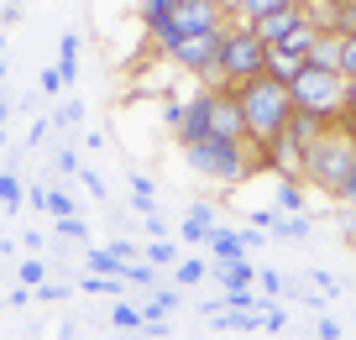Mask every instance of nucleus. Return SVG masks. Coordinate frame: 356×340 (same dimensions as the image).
Here are the masks:
<instances>
[{"mask_svg": "<svg viewBox=\"0 0 356 340\" xmlns=\"http://www.w3.org/2000/svg\"><path fill=\"white\" fill-rule=\"evenodd\" d=\"M236 99H241V121H246V142H252V157H257V173L262 168H278L273 147L283 142L293 121V89L283 84L278 74H257L246 84H236Z\"/></svg>", "mask_w": 356, "mask_h": 340, "instance_id": "obj_1", "label": "nucleus"}, {"mask_svg": "<svg viewBox=\"0 0 356 340\" xmlns=\"http://www.w3.org/2000/svg\"><path fill=\"white\" fill-rule=\"evenodd\" d=\"M351 163H356V126L341 115V121H330L309 147H304V157H299V178H304L309 188H320V194L341 199Z\"/></svg>", "mask_w": 356, "mask_h": 340, "instance_id": "obj_2", "label": "nucleus"}, {"mask_svg": "<svg viewBox=\"0 0 356 340\" xmlns=\"http://www.w3.org/2000/svg\"><path fill=\"white\" fill-rule=\"evenodd\" d=\"M236 16L225 0H173L163 16H147V37H152L157 53H168V47L178 42V37L189 32H225Z\"/></svg>", "mask_w": 356, "mask_h": 340, "instance_id": "obj_3", "label": "nucleus"}, {"mask_svg": "<svg viewBox=\"0 0 356 340\" xmlns=\"http://www.w3.org/2000/svg\"><path fill=\"white\" fill-rule=\"evenodd\" d=\"M184 163L194 173L215 178V184H241L257 173L252 142H231V136H200V142H184Z\"/></svg>", "mask_w": 356, "mask_h": 340, "instance_id": "obj_4", "label": "nucleus"}, {"mask_svg": "<svg viewBox=\"0 0 356 340\" xmlns=\"http://www.w3.org/2000/svg\"><path fill=\"white\" fill-rule=\"evenodd\" d=\"M289 89H293V105L314 110L320 121H341V115H346V74H341V68L304 63L299 74L289 79Z\"/></svg>", "mask_w": 356, "mask_h": 340, "instance_id": "obj_5", "label": "nucleus"}, {"mask_svg": "<svg viewBox=\"0 0 356 340\" xmlns=\"http://www.w3.org/2000/svg\"><path fill=\"white\" fill-rule=\"evenodd\" d=\"M267 74V42L257 37L252 22H231L220 37V84H246V79Z\"/></svg>", "mask_w": 356, "mask_h": 340, "instance_id": "obj_6", "label": "nucleus"}, {"mask_svg": "<svg viewBox=\"0 0 356 340\" xmlns=\"http://www.w3.org/2000/svg\"><path fill=\"white\" fill-rule=\"evenodd\" d=\"M220 37L225 32H189V37H178L163 58H173L184 74L204 79V84H220Z\"/></svg>", "mask_w": 356, "mask_h": 340, "instance_id": "obj_7", "label": "nucleus"}, {"mask_svg": "<svg viewBox=\"0 0 356 340\" xmlns=\"http://www.w3.org/2000/svg\"><path fill=\"white\" fill-rule=\"evenodd\" d=\"M304 16H309V11H304V0H293V6H283V11L262 16V22H252V26H257V37H262V42L273 47V42H283V37H289L293 26L304 22Z\"/></svg>", "mask_w": 356, "mask_h": 340, "instance_id": "obj_8", "label": "nucleus"}, {"mask_svg": "<svg viewBox=\"0 0 356 340\" xmlns=\"http://www.w3.org/2000/svg\"><path fill=\"white\" fill-rule=\"evenodd\" d=\"M215 231H220V225H215V204H194L189 215H184V236H189L194 246H210Z\"/></svg>", "mask_w": 356, "mask_h": 340, "instance_id": "obj_9", "label": "nucleus"}, {"mask_svg": "<svg viewBox=\"0 0 356 340\" xmlns=\"http://www.w3.org/2000/svg\"><path fill=\"white\" fill-rule=\"evenodd\" d=\"M225 6H231L236 22H262V16H273V11H283V6H293V0H225Z\"/></svg>", "mask_w": 356, "mask_h": 340, "instance_id": "obj_10", "label": "nucleus"}, {"mask_svg": "<svg viewBox=\"0 0 356 340\" xmlns=\"http://www.w3.org/2000/svg\"><path fill=\"white\" fill-rule=\"evenodd\" d=\"M309 63H320V68H341V32H320V37H314Z\"/></svg>", "mask_w": 356, "mask_h": 340, "instance_id": "obj_11", "label": "nucleus"}, {"mask_svg": "<svg viewBox=\"0 0 356 340\" xmlns=\"http://www.w3.org/2000/svg\"><path fill=\"white\" fill-rule=\"evenodd\" d=\"M304 63H309V58H299V53H283V47H267V74H278L283 84H289V79L299 74Z\"/></svg>", "mask_w": 356, "mask_h": 340, "instance_id": "obj_12", "label": "nucleus"}, {"mask_svg": "<svg viewBox=\"0 0 356 340\" xmlns=\"http://www.w3.org/2000/svg\"><path fill=\"white\" fill-rule=\"evenodd\" d=\"M58 74L74 84V74H79V37L74 32H63V42H58Z\"/></svg>", "mask_w": 356, "mask_h": 340, "instance_id": "obj_13", "label": "nucleus"}, {"mask_svg": "<svg viewBox=\"0 0 356 340\" xmlns=\"http://www.w3.org/2000/svg\"><path fill=\"white\" fill-rule=\"evenodd\" d=\"M220 283H225V288H252L257 273L241 262V257H236V262H220Z\"/></svg>", "mask_w": 356, "mask_h": 340, "instance_id": "obj_14", "label": "nucleus"}, {"mask_svg": "<svg viewBox=\"0 0 356 340\" xmlns=\"http://www.w3.org/2000/svg\"><path fill=\"white\" fill-rule=\"evenodd\" d=\"M210 252H215V262H236V257H241V236L215 231V236H210Z\"/></svg>", "mask_w": 356, "mask_h": 340, "instance_id": "obj_15", "label": "nucleus"}, {"mask_svg": "<svg viewBox=\"0 0 356 340\" xmlns=\"http://www.w3.org/2000/svg\"><path fill=\"white\" fill-rule=\"evenodd\" d=\"M142 257H147V262H152V267H178V246H173V241H163V236H157V241L147 246Z\"/></svg>", "mask_w": 356, "mask_h": 340, "instance_id": "obj_16", "label": "nucleus"}, {"mask_svg": "<svg viewBox=\"0 0 356 340\" xmlns=\"http://www.w3.org/2000/svg\"><path fill=\"white\" fill-rule=\"evenodd\" d=\"M278 204H283V209H304V188L293 184V173H283V184H278Z\"/></svg>", "mask_w": 356, "mask_h": 340, "instance_id": "obj_17", "label": "nucleus"}, {"mask_svg": "<svg viewBox=\"0 0 356 340\" xmlns=\"http://www.w3.org/2000/svg\"><path fill=\"white\" fill-rule=\"evenodd\" d=\"M341 74H346V79H356V32H351V37H341Z\"/></svg>", "mask_w": 356, "mask_h": 340, "instance_id": "obj_18", "label": "nucleus"}, {"mask_svg": "<svg viewBox=\"0 0 356 340\" xmlns=\"http://www.w3.org/2000/svg\"><path fill=\"white\" fill-rule=\"evenodd\" d=\"M58 236H68V241H84V220H79V215H58Z\"/></svg>", "mask_w": 356, "mask_h": 340, "instance_id": "obj_19", "label": "nucleus"}, {"mask_svg": "<svg viewBox=\"0 0 356 340\" xmlns=\"http://www.w3.org/2000/svg\"><path fill=\"white\" fill-rule=\"evenodd\" d=\"M111 319H115V325H126V330H131V325H147V314H136L131 304H115V309H111Z\"/></svg>", "mask_w": 356, "mask_h": 340, "instance_id": "obj_20", "label": "nucleus"}, {"mask_svg": "<svg viewBox=\"0 0 356 340\" xmlns=\"http://www.w3.org/2000/svg\"><path fill=\"white\" fill-rule=\"evenodd\" d=\"M0 199H6V204H22V184H16V173H6V178H0Z\"/></svg>", "mask_w": 356, "mask_h": 340, "instance_id": "obj_21", "label": "nucleus"}, {"mask_svg": "<svg viewBox=\"0 0 356 340\" xmlns=\"http://www.w3.org/2000/svg\"><path fill=\"white\" fill-rule=\"evenodd\" d=\"M84 121V105H79V99H68L63 110H58V126H79Z\"/></svg>", "mask_w": 356, "mask_h": 340, "instance_id": "obj_22", "label": "nucleus"}, {"mask_svg": "<svg viewBox=\"0 0 356 340\" xmlns=\"http://www.w3.org/2000/svg\"><path fill=\"white\" fill-rule=\"evenodd\" d=\"M163 126H168V131L184 126V105H178V99H168V105H163Z\"/></svg>", "mask_w": 356, "mask_h": 340, "instance_id": "obj_23", "label": "nucleus"}, {"mask_svg": "<svg viewBox=\"0 0 356 340\" xmlns=\"http://www.w3.org/2000/svg\"><path fill=\"white\" fill-rule=\"evenodd\" d=\"M204 277V262H178V283H200Z\"/></svg>", "mask_w": 356, "mask_h": 340, "instance_id": "obj_24", "label": "nucleus"}, {"mask_svg": "<svg viewBox=\"0 0 356 340\" xmlns=\"http://www.w3.org/2000/svg\"><path fill=\"white\" fill-rule=\"evenodd\" d=\"M58 168H63V173H84V168H79V152H74V147H63V152H58Z\"/></svg>", "mask_w": 356, "mask_h": 340, "instance_id": "obj_25", "label": "nucleus"}, {"mask_svg": "<svg viewBox=\"0 0 356 340\" xmlns=\"http://www.w3.org/2000/svg\"><path fill=\"white\" fill-rule=\"evenodd\" d=\"M47 209H53V215H74V199L68 194H47Z\"/></svg>", "mask_w": 356, "mask_h": 340, "instance_id": "obj_26", "label": "nucleus"}, {"mask_svg": "<svg viewBox=\"0 0 356 340\" xmlns=\"http://www.w3.org/2000/svg\"><path fill=\"white\" fill-rule=\"evenodd\" d=\"M346 121L356 126V79H346Z\"/></svg>", "mask_w": 356, "mask_h": 340, "instance_id": "obj_27", "label": "nucleus"}, {"mask_svg": "<svg viewBox=\"0 0 356 340\" xmlns=\"http://www.w3.org/2000/svg\"><path fill=\"white\" fill-rule=\"evenodd\" d=\"M22 283H32V288L42 283V262H22Z\"/></svg>", "mask_w": 356, "mask_h": 340, "instance_id": "obj_28", "label": "nucleus"}, {"mask_svg": "<svg viewBox=\"0 0 356 340\" xmlns=\"http://www.w3.org/2000/svg\"><path fill=\"white\" fill-rule=\"evenodd\" d=\"M257 283H262V288H267V293H283V288H289V283H283V277H278V273H262V277H257Z\"/></svg>", "mask_w": 356, "mask_h": 340, "instance_id": "obj_29", "label": "nucleus"}, {"mask_svg": "<svg viewBox=\"0 0 356 340\" xmlns=\"http://www.w3.org/2000/svg\"><path fill=\"white\" fill-rule=\"evenodd\" d=\"M0 121H6V105H0Z\"/></svg>", "mask_w": 356, "mask_h": 340, "instance_id": "obj_30", "label": "nucleus"}, {"mask_svg": "<svg viewBox=\"0 0 356 340\" xmlns=\"http://www.w3.org/2000/svg\"><path fill=\"white\" fill-rule=\"evenodd\" d=\"M0 47H6V37H0Z\"/></svg>", "mask_w": 356, "mask_h": 340, "instance_id": "obj_31", "label": "nucleus"}]
</instances>
